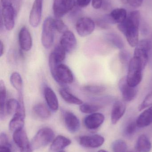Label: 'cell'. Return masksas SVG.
I'll use <instances>...</instances> for the list:
<instances>
[{"mask_svg": "<svg viewBox=\"0 0 152 152\" xmlns=\"http://www.w3.org/2000/svg\"><path fill=\"white\" fill-rule=\"evenodd\" d=\"M8 137L4 133H1L0 135V145H10Z\"/></svg>", "mask_w": 152, "mask_h": 152, "instance_id": "f35d334b", "label": "cell"}, {"mask_svg": "<svg viewBox=\"0 0 152 152\" xmlns=\"http://www.w3.org/2000/svg\"><path fill=\"white\" fill-rule=\"evenodd\" d=\"M0 152H12L11 146L10 145H0Z\"/></svg>", "mask_w": 152, "mask_h": 152, "instance_id": "7bdbcfd3", "label": "cell"}, {"mask_svg": "<svg viewBox=\"0 0 152 152\" xmlns=\"http://www.w3.org/2000/svg\"><path fill=\"white\" fill-rule=\"evenodd\" d=\"M118 87L123 100L126 102H131L136 97L137 93V87H134L129 86L127 81L126 77H123L120 80Z\"/></svg>", "mask_w": 152, "mask_h": 152, "instance_id": "8fae6325", "label": "cell"}, {"mask_svg": "<svg viewBox=\"0 0 152 152\" xmlns=\"http://www.w3.org/2000/svg\"><path fill=\"white\" fill-rule=\"evenodd\" d=\"M2 4V18L3 23L7 30L11 31L15 25V11L11 3Z\"/></svg>", "mask_w": 152, "mask_h": 152, "instance_id": "8992f818", "label": "cell"}, {"mask_svg": "<svg viewBox=\"0 0 152 152\" xmlns=\"http://www.w3.org/2000/svg\"><path fill=\"white\" fill-rule=\"evenodd\" d=\"M18 41L21 49L25 51H29L32 46L31 34L26 26L21 28L18 34Z\"/></svg>", "mask_w": 152, "mask_h": 152, "instance_id": "e0dca14e", "label": "cell"}, {"mask_svg": "<svg viewBox=\"0 0 152 152\" xmlns=\"http://www.w3.org/2000/svg\"><path fill=\"white\" fill-rule=\"evenodd\" d=\"M75 5V0H54V14L57 18H60L72 10Z\"/></svg>", "mask_w": 152, "mask_h": 152, "instance_id": "52a82bcc", "label": "cell"}, {"mask_svg": "<svg viewBox=\"0 0 152 152\" xmlns=\"http://www.w3.org/2000/svg\"><path fill=\"white\" fill-rule=\"evenodd\" d=\"M59 91L62 98L68 103L79 105L83 104V101L81 99L72 94L66 88H59Z\"/></svg>", "mask_w": 152, "mask_h": 152, "instance_id": "484cf974", "label": "cell"}, {"mask_svg": "<svg viewBox=\"0 0 152 152\" xmlns=\"http://www.w3.org/2000/svg\"><path fill=\"white\" fill-rule=\"evenodd\" d=\"M51 74L54 80L62 85L70 84L74 81V76L70 69L65 64L59 65L50 69Z\"/></svg>", "mask_w": 152, "mask_h": 152, "instance_id": "277c9868", "label": "cell"}, {"mask_svg": "<svg viewBox=\"0 0 152 152\" xmlns=\"http://www.w3.org/2000/svg\"><path fill=\"white\" fill-rule=\"evenodd\" d=\"M0 48H1V57L4 53V45L2 41H1V42H0Z\"/></svg>", "mask_w": 152, "mask_h": 152, "instance_id": "ee69618b", "label": "cell"}, {"mask_svg": "<svg viewBox=\"0 0 152 152\" xmlns=\"http://www.w3.org/2000/svg\"><path fill=\"white\" fill-rule=\"evenodd\" d=\"M127 152H140L139 151H137L136 149H134V150H132V151H129Z\"/></svg>", "mask_w": 152, "mask_h": 152, "instance_id": "bcb514c9", "label": "cell"}, {"mask_svg": "<svg viewBox=\"0 0 152 152\" xmlns=\"http://www.w3.org/2000/svg\"><path fill=\"white\" fill-rule=\"evenodd\" d=\"M152 106V91L145 96L142 102L139 105L138 110L140 111Z\"/></svg>", "mask_w": 152, "mask_h": 152, "instance_id": "d590c367", "label": "cell"}, {"mask_svg": "<svg viewBox=\"0 0 152 152\" xmlns=\"http://www.w3.org/2000/svg\"><path fill=\"white\" fill-rule=\"evenodd\" d=\"M55 31L53 18L51 17L46 18L43 24L41 36L42 45L46 49H50L52 46L54 42Z\"/></svg>", "mask_w": 152, "mask_h": 152, "instance_id": "5b68a950", "label": "cell"}, {"mask_svg": "<svg viewBox=\"0 0 152 152\" xmlns=\"http://www.w3.org/2000/svg\"><path fill=\"white\" fill-rule=\"evenodd\" d=\"M66 51L60 45H57L50 54L49 65L57 66L62 64L66 58Z\"/></svg>", "mask_w": 152, "mask_h": 152, "instance_id": "d6986e66", "label": "cell"}, {"mask_svg": "<svg viewBox=\"0 0 152 152\" xmlns=\"http://www.w3.org/2000/svg\"><path fill=\"white\" fill-rule=\"evenodd\" d=\"M136 121L139 128L145 127L151 125L152 123V106L142 112Z\"/></svg>", "mask_w": 152, "mask_h": 152, "instance_id": "7402d4cb", "label": "cell"}, {"mask_svg": "<svg viewBox=\"0 0 152 152\" xmlns=\"http://www.w3.org/2000/svg\"><path fill=\"white\" fill-rule=\"evenodd\" d=\"M152 43L148 39H143L139 41L136 46L134 57L138 58L145 67L149 58V53L152 48Z\"/></svg>", "mask_w": 152, "mask_h": 152, "instance_id": "ba28073f", "label": "cell"}, {"mask_svg": "<svg viewBox=\"0 0 152 152\" xmlns=\"http://www.w3.org/2000/svg\"><path fill=\"white\" fill-rule=\"evenodd\" d=\"M107 40L112 45L119 49L124 48V44L121 37L117 34L110 33L107 35Z\"/></svg>", "mask_w": 152, "mask_h": 152, "instance_id": "4dcf8cb0", "label": "cell"}, {"mask_svg": "<svg viewBox=\"0 0 152 152\" xmlns=\"http://www.w3.org/2000/svg\"><path fill=\"white\" fill-rule=\"evenodd\" d=\"M91 0H76L78 6L81 8H84L88 6Z\"/></svg>", "mask_w": 152, "mask_h": 152, "instance_id": "60d3db41", "label": "cell"}, {"mask_svg": "<svg viewBox=\"0 0 152 152\" xmlns=\"http://www.w3.org/2000/svg\"><path fill=\"white\" fill-rule=\"evenodd\" d=\"M12 0H1V3H11L12 1Z\"/></svg>", "mask_w": 152, "mask_h": 152, "instance_id": "f6af8a7d", "label": "cell"}, {"mask_svg": "<svg viewBox=\"0 0 152 152\" xmlns=\"http://www.w3.org/2000/svg\"><path fill=\"white\" fill-rule=\"evenodd\" d=\"M54 137V133L50 128L41 129L30 142L32 150H37L48 145L53 139Z\"/></svg>", "mask_w": 152, "mask_h": 152, "instance_id": "3957f363", "label": "cell"}, {"mask_svg": "<svg viewBox=\"0 0 152 152\" xmlns=\"http://www.w3.org/2000/svg\"><path fill=\"white\" fill-rule=\"evenodd\" d=\"M129 5L134 8H137L142 5L143 0H127Z\"/></svg>", "mask_w": 152, "mask_h": 152, "instance_id": "ab89813d", "label": "cell"}, {"mask_svg": "<svg viewBox=\"0 0 152 152\" xmlns=\"http://www.w3.org/2000/svg\"><path fill=\"white\" fill-rule=\"evenodd\" d=\"M59 45L67 53H70L74 51L77 45L76 38L74 33L68 30L64 32L61 37Z\"/></svg>", "mask_w": 152, "mask_h": 152, "instance_id": "7c38bea8", "label": "cell"}, {"mask_svg": "<svg viewBox=\"0 0 152 152\" xmlns=\"http://www.w3.org/2000/svg\"><path fill=\"white\" fill-rule=\"evenodd\" d=\"M108 16L110 23L112 24L118 23L119 24L123 22L126 18L127 15L126 10L125 9L117 8L113 10Z\"/></svg>", "mask_w": 152, "mask_h": 152, "instance_id": "603a6c76", "label": "cell"}, {"mask_svg": "<svg viewBox=\"0 0 152 152\" xmlns=\"http://www.w3.org/2000/svg\"><path fill=\"white\" fill-rule=\"evenodd\" d=\"M79 144L86 148H96L101 146L104 142L103 137L98 134L80 137Z\"/></svg>", "mask_w": 152, "mask_h": 152, "instance_id": "5bb4252c", "label": "cell"}, {"mask_svg": "<svg viewBox=\"0 0 152 152\" xmlns=\"http://www.w3.org/2000/svg\"><path fill=\"white\" fill-rule=\"evenodd\" d=\"M64 124L68 130L71 133H75L79 130L80 123L78 118L73 113L68 111L63 112Z\"/></svg>", "mask_w": 152, "mask_h": 152, "instance_id": "9a60e30c", "label": "cell"}, {"mask_svg": "<svg viewBox=\"0 0 152 152\" xmlns=\"http://www.w3.org/2000/svg\"><path fill=\"white\" fill-rule=\"evenodd\" d=\"M119 59L120 62L123 65H129V62L131 59H130V55L128 52L126 50H122L119 53Z\"/></svg>", "mask_w": 152, "mask_h": 152, "instance_id": "8d00e7d4", "label": "cell"}, {"mask_svg": "<svg viewBox=\"0 0 152 152\" xmlns=\"http://www.w3.org/2000/svg\"><path fill=\"white\" fill-rule=\"evenodd\" d=\"M76 28L78 34L82 37H84L93 32L95 28V23L90 18L83 17L77 20Z\"/></svg>", "mask_w": 152, "mask_h": 152, "instance_id": "9c48e42d", "label": "cell"}, {"mask_svg": "<svg viewBox=\"0 0 152 152\" xmlns=\"http://www.w3.org/2000/svg\"><path fill=\"white\" fill-rule=\"evenodd\" d=\"M138 127L137 125L136 121H132L128 124L126 128V133L128 135L133 134L136 130L137 128Z\"/></svg>", "mask_w": 152, "mask_h": 152, "instance_id": "74e56055", "label": "cell"}, {"mask_svg": "<svg viewBox=\"0 0 152 152\" xmlns=\"http://www.w3.org/2000/svg\"><path fill=\"white\" fill-rule=\"evenodd\" d=\"M21 106H24V102H20L16 99H10L6 102L5 110L8 115H14L20 110Z\"/></svg>", "mask_w": 152, "mask_h": 152, "instance_id": "f546056e", "label": "cell"}, {"mask_svg": "<svg viewBox=\"0 0 152 152\" xmlns=\"http://www.w3.org/2000/svg\"><path fill=\"white\" fill-rule=\"evenodd\" d=\"M33 110L37 117L43 119L49 118L51 116V112L49 108L42 103L35 104L33 107Z\"/></svg>", "mask_w": 152, "mask_h": 152, "instance_id": "f1b7e54d", "label": "cell"}, {"mask_svg": "<svg viewBox=\"0 0 152 152\" xmlns=\"http://www.w3.org/2000/svg\"><path fill=\"white\" fill-rule=\"evenodd\" d=\"M53 25L55 30L60 33L63 34L68 30V28L61 20L59 18L53 19Z\"/></svg>", "mask_w": 152, "mask_h": 152, "instance_id": "e575fe53", "label": "cell"}, {"mask_svg": "<svg viewBox=\"0 0 152 152\" xmlns=\"http://www.w3.org/2000/svg\"><path fill=\"white\" fill-rule=\"evenodd\" d=\"M98 152H108L106 151H104V150H100Z\"/></svg>", "mask_w": 152, "mask_h": 152, "instance_id": "7dc6e473", "label": "cell"}, {"mask_svg": "<svg viewBox=\"0 0 152 152\" xmlns=\"http://www.w3.org/2000/svg\"><path fill=\"white\" fill-rule=\"evenodd\" d=\"M101 106L98 104H82L79 106V110L81 112L87 114H92L97 112L100 109H101Z\"/></svg>", "mask_w": 152, "mask_h": 152, "instance_id": "1f68e13d", "label": "cell"}, {"mask_svg": "<svg viewBox=\"0 0 152 152\" xmlns=\"http://www.w3.org/2000/svg\"><path fill=\"white\" fill-rule=\"evenodd\" d=\"M71 143V141L69 138L63 136H58L54 140L51 145V151L54 152L60 151L69 146Z\"/></svg>", "mask_w": 152, "mask_h": 152, "instance_id": "cb8c5ba5", "label": "cell"}, {"mask_svg": "<svg viewBox=\"0 0 152 152\" xmlns=\"http://www.w3.org/2000/svg\"><path fill=\"white\" fill-rule=\"evenodd\" d=\"M136 149L140 152H150L152 144L149 137L145 134L140 135L137 142Z\"/></svg>", "mask_w": 152, "mask_h": 152, "instance_id": "d4e9b609", "label": "cell"}, {"mask_svg": "<svg viewBox=\"0 0 152 152\" xmlns=\"http://www.w3.org/2000/svg\"><path fill=\"white\" fill-rule=\"evenodd\" d=\"M83 89L87 93L97 94L104 92L106 88L105 87L101 85H91L85 86L83 88Z\"/></svg>", "mask_w": 152, "mask_h": 152, "instance_id": "d6a6232c", "label": "cell"}, {"mask_svg": "<svg viewBox=\"0 0 152 152\" xmlns=\"http://www.w3.org/2000/svg\"><path fill=\"white\" fill-rule=\"evenodd\" d=\"M6 89L4 82L1 80L0 81V118L1 120L4 119L6 114Z\"/></svg>", "mask_w": 152, "mask_h": 152, "instance_id": "4316f807", "label": "cell"}, {"mask_svg": "<svg viewBox=\"0 0 152 152\" xmlns=\"http://www.w3.org/2000/svg\"><path fill=\"white\" fill-rule=\"evenodd\" d=\"M10 82L12 86L18 91L19 96H23V81L19 73L17 72L12 73L10 77Z\"/></svg>", "mask_w": 152, "mask_h": 152, "instance_id": "83f0119b", "label": "cell"}, {"mask_svg": "<svg viewBox=\"0 0 152 152\" xmlns=\"http://www.w3.org/2000/svg\"><path fill=\"white\" fill-rule=\"evenodd\" d=\"M103 0H92V5L95 9H99L101 7Z\"/></svg>", "mask_w": 152, "mask_h": 152, "instance_id": "b9f144b4", "label": "cell"}, {"mask_svg": "<svg viewBox=\"0 0 152 152\" xmlns=\"http://www.w3.org/2000/svg\"><path fill=\"white\" fill-rule=\"evenodd\" d=\"M140 21V12L134 11L129 13L123 22L118 25V29L124 34L128 42L132 47H135L139 42Z\"/></svg>", "mask_w": 152, "mask_h": 152, "instance_id": "6da1fadb", "label": "cell"}, {"mask_svg": "<svg viewBox=\"0 0 152 152\" xmlns=\"http://www.w3.org/2000/svg\"><path fill=\"white\" fill-rule=\"evenodd\" d=\"M13 141L20 152H32L31 144L29 141L26 131L21 129L13 132Z\"/></svg>", "mask_w": 152, "mask_h": 152, "instance_id": "30bf717a", "label": "cell"}, {"mask_svg": "<svg viewBox=\"0 0 152 152\" xmlns=\"http://www.w3.org/2000/svg\"><path fill=\"white\" fill-rule=\"evenodd\" d=\"M43 0H35L29 17L30 25L34 28L38 26L42 18Z\"/></svg>", "mask_w": 152, "mask_h": 152, "instance_id": "4fadbf2b", "label": "cell"}, {"mask_svg": "<svg viewBox=\"0 0 152 152\" xmlns=\"http://www.w3.org/2000/svg\"><path fill=\"white\" fill-rule=\"evenodd\" d=\"M25 109L21 108L13 115L9 123V129L12 132L23 129L25 124Z\"/></svg>", "mask_w": 152, "mask_h": 152, "instance_id": "ac0fdd59", "label": "cell"}, {"mask_svg": "<svg viewBox=\"0 0 152 152\" xmlns=\"http://www.w3.org/2000/svg\"><path fill=\"white\" fill-rule=\"evenodd\" d=\"M145 68L141 61L134 57L129 65L127 81L129 86L136 87L142 79L143 71Z\"/></svg>", "mask_w": 152, "mask_h": 152, "instance_id": "7a4b0ae2", "label": "cell"}, {"mask_svg": "<svg viewBox=\"0 0 152 152\" xmlns=\"http://www.w3.org/2000/svg\"><path fill=\"white\" fill-rule=\"evenodd\" d=\"M104 115L100 113H95L87 116L84 119V124L86 127L90 130L99 128L104 122Z\"/></svg>", "mask_w": 152, "mask_h": 152, "instance_id": "2e32d148", "label": "cell"}, {"mask_svg": "<svg viewBox=\"0 0 152 152\" xmlns=\"http://www.w3.org/2000/svg\"><path fill=\"white\" fill-rule=\"evenodd\" d=\"M44 96L49 109L53 111H56L59 108L58 98L54 91L51 87L46 86L44 89Z\"/></svg>", "mask_w": 152, "mask_h": 152, "instance_id": "ffe728a7", "label": "cell"}, {"mask_svg": "<svg viewBox=\"0 0 152 152\" xmlns=\"http://www.w3.org/2000/svg\"><path fill=\"white\" fill-rule=\"evenodd\" d=\"M127 145L123 140L118 139L112 144L113 152H127Z\"/></svg>", "mask_w": 152, "mask_h": 152, "instance_id": "836d02e7", "label": "cell"}, {"mask_svg": "<svg viewBox=\"0 0 152 152\" xmlns=\"http://www.w3.org/2000/svg\"><path fill=\"white\" fill-rule=\"evenodd\" d=\"M59 152H65L64 151H59Z\"/></svg>", "mask_w": 152, "mask_h": 152, "instance_id": "c3c4849f", "label": "cell"}, {"mask_svg": "<svg viewBox=\"0 0 152 152\" xmlns=\"http://www.w3.org/2000/svg\"><path fill=\"white\" fill-rule=\"evenodd\" d=\"M126 109V104L122 101H117L114 103L111 114V120L112 124L115 125L117 123L125 114Z\"/></svg>", "mask_w": 152, "mask_h": 152, "instance_id": "44dd1931", "label": "cell"}]
</instances>
